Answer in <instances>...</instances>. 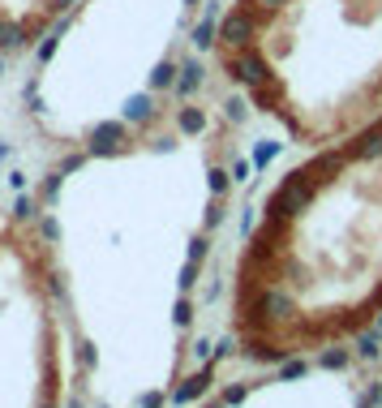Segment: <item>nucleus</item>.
I'll return each instance as SVG.
<instances>
[{"label": "nucleus", "mask_w": 382, "mask_h": 408, "mask_svg": "<svg viewBox=\"0 0 382 408\" xmlns=\"http://www.w3.org/2000/svg\"><path fill=\"white\" fill-rule=\"evenodd\" d=\"M382 318V112L266 189L232 271V348L258 366L356 344Z\"/></svg>", "instance_id": "nucleus-1"}, {"label": "nucleus", "mask_w": 382, "mask_h": 408, "mask_svg": "<svg viewBox=\"0 0 382 408\" xmlns=\"http://www.w3.org/2000/svg\"><path fill=\"white\" fill-rule=\"evenodd\" d=\"M207 47L241 104L305 150L382 112V0H228Z\"/></svg>", "instance_id": "nucleus-2"}, {"label": "nucleus", "mask_w": 382, "mask_h": 408, "mask_svg": "<svg viewBox=\"0 0 382 408\" xmlns=\"http://www.w3.org/2000/svg\"><path fill=\"white\" fill-rule=\"evenodd\" d=\"M78 0H0V26H13L22 43H35L52 31V22H61Z\"/></svg>", "instance_id": "nucleus-3"}, {"label": "nucleus", "mask_w": 382, "mask_h": 408, "mask_svg": "<svg viewBox=\"0 0 382 408\" xmlns=\"http://www.w3.org/2000/svg\"><path fill=\"white\" fill-rule=\"evenodd\" d=\"M13 215H17V219H35V198H31V194H17Z\"/></svg>", "instance_id": "nucleus-4"}, {"label": "nucleus", "mask_w": 382, "mask_h": 408, "mask_svg": "<svg viewBox=\"0 0 382 408\" xmlns=\"http://www.w3.org/2000/svg\"><path fill=\"white\" fill-rule=\"evenodd\" d=\"M56 189H61V172H56V176H47V185H43V198H52Z\"/></svg>", "instance_id": "nucleus-5"}, {"label": "nucleus", "mask_w": 382, "mask_h": 408, "mask_svg": "<svg viewBox=\"0 0 382 408\" xmlns=\"http://www.w3.org/2000/svg\"><path fill=\"white\" fill-rule=\"evenodd\" d=\"M39 408H56V400H52V395H43V404H39Z\"/></svg>", "instance_id": "nucleus-6"}]
</instances>
